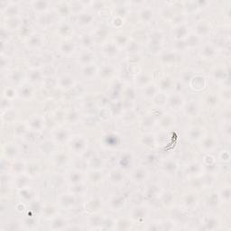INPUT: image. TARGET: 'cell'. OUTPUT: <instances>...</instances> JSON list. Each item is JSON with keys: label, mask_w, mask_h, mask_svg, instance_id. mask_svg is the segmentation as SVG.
Returning <instances> with one entry per match:
<instances>
[{"label": "cell", "mask_w": 231, "mask_h": 231, "mask_svg": "<svg viewBox=\"0 0 231 231\" xmlns=\"http://www.w3.org/2000/svg\"><path fill=\"white\" fill-rule=\"evenodd\" d=\"M49 7V3L47 1H35L33 2V8L35 12L43 13L46 11Z\"/></svg>", "instance_id": "cell-1"}, {"label": "cell", "mask_w": 231, "mask_h": 231, "mask_svg": "<svg viewBox=\"0 0 231 231\" xmlns=\"http://www.w3.org/2000/svg\"><path fill=\"white\" fill-rule=\"evenodd\" d=\"M17 153H18V150L14 145H13V144H7V145L5 146V154L8 158H14L16 156Z\"/></svg>", "instance_id": "cell-2"}, {"label": "cell", "mask_w": 231, "mask_h": 231, "mask_svg": "<svg viewBox=\"0 0 231 231\" xmlns=\"http://www.w3.org/2000/svg\"><path fill=\"white\" fill-rule=\"evenodd\" d=\"M96 72H97V69L94 66H92V65H86L84 67L83 71H82V73H83L84 77L88 78V79L92 78Z\"/></svg>", "instance_id": "cell-3"}, {"label": "cell", "mask_w": 231, "mask_h": 231, "mask_svg": "<svg viewBox=\"0 0 231 231\" xmlns=\"http://www.w3.org/2000/svg\"><path fill=\"white\" fill-rule=\"evenodd\" d=\"M2 12H4L7 16L8 15L9 17L13 18V17H15L18 14V8L16 6H7V7Z\"/></svg>", "instance_id": "cell-4"}, {"label": "cell", "mask_w": 231, "mask_h": 231, "mask_svg": "<svg viewBox=\"0 0 231 231\" xmlns=\"http://www.w3.org/2000/svg\"><path fill=\"white\" fill-rule=\"evenodd\" d=\"M93 20V16L90 14H80L79 16V23L80 24H83V25H88Z\"/></svg>", "instance_id": "cell-5"}, {"label": "cell", "mask_w": 231, "mask_h": 231, "mask_svg": "<svg viewBox=\"0 0 231 231\" xmlns=\"http://www.w3.org/2000/svg\"><path fill=\"white\" fill-rule=\"evenodd\" d=\"M176 164L174 162H172V161H169V162H166L163 165V169L164 172H167L168 174H173V173H175V170H176Z\"/></svg>", "instance_id": "cell-6"}, {"label": "cell", "mask_w": 231, "mask_h": 231, "mask_svg": "<svg viewBox=\"0 0 231 231\" xmlns=\"http://www.w3.org/2000/svg\"><path fill=\"white\" fill-rule=\"evenodd\" d=\"M74 51V45L72 43H64L61 46V51L64 54H71Z\"/></svg>", "instance_id": "cell-7"}, {"label": "cell", "mask_w": 231, "mask_h": 231, "mask_svg": "<svg viewBox=\"0 0 231 231\" xmlns=\"http://www.w3.org/2000/svg\"><path fill=\"white\" fill-rule=\"evenodd\" d=\"M185 112L187 115H190L191 116H193V115H197L198 113V107L196 104L193 103H190L187 106V108H185Z\"/></svg>", "instance_id": "cell-8"}, {"label": "cell", "mask_w": 231, "mask_h": 231, "mask_svg": "<svg viewBox=\"0 0 231 231\" xmlns=\"http://www.w3.org/2000/svg\"><path fill=\"white\" fill-rule=\"evenodd\" d=\"M28 43L30 46H33V47H38L42 44V39L40 35H33L30 40L28 41Z\"/></svg>", "instance_id": "cell-9"}, {"label": "cell", "mask_w": 231, "mask_h": 231, "mask_svg": "<svg viewBox=\"0 0 231 231\" xmlns=\"http://www.w3.org/2000/svg\"><path fill=\"white\" fill-rule=\"evenodd\" d=\"M64 77L66 80H64L62 77L61 78V86L62 88H70L73 84L74 79H73V78L69 77V76H64Z\"/></svg>", "instance_id": "cell-10"}, {"label": "cell", "mask_w": 231, "mask_h": 231, "mask_svg": "<svg viewBox=\"0 0 231 231\" xmlns=\"http://www.w3.org/2000/svg\"><path fill=\"white\" fill-rule=\"evenodd\" d=\"M141 18L145 22H148L151 20V18L153 17V12H152L150 9H144L142 12H141Z\"/></svg>", "instance_id": "cell-11"}, {"label": "cell", "mask_w": 231, "mask_h": 231, "mask_svg": "<svg viewBox=\"0 0 231 231\" xmlns=\"http://www.w3.org/2000/svg\"><path fill=\"white\" fill-rule=\"evenodd\" d=\"M69 13H70V8L67 5L65 4H62L59 7V14L62 16H68L69 15Z\"/></svg>", "instance_id": "cell-12"}, {"label": "cell", "mask_w": 231, "mask_h": 231, "mask_svg": "<svg viewBox=\"0 0 231 231\" xmlns=\"http://www.w3.org/2000/svg\"><path fill=\"white\" fill-rule=\"evenodd\" d=\"M20 95L23 98H29L32 95V89L28 88V86L23 87L20 90Z\"/></svg>", "instance_id": "cell-13"}, {"label": "cell", "mask_w": 231, "mask_h": 231, "mask_svg": "<svg viewBox=\"0 0 231 231\" xmlns=\"http://www.w3.org/2000/svg\"><path fill=\"white\" fill-rule=\"evenodd\" d=\"M55 138L59 142H63L67 139V133L64 131H59L55 135Z\"/></svg>", "instance_id": "cell-14"}, {"label": "cell", "mask_w": 231, "mask_h": 231, "mask_svg": "<svg viewBox=\"0 0 231 231\" xmlns=\"http://www.w3.org/2000/svg\"><path fill=\"white\" fill-rule=\"evenodd\" d=\"M81 43L84 46L89 47V46H90L92 44V40L89 35H83L82 39H81Z\"/></svg>", "instance_id": "cell-15"}, {"label": "cell", "mask_w": 231, "mask_h": 231, "mask_svg": "<svg viewBox=\"0 0 231 231\" xmlns=\"http://www.w3.org/2000/svg\"><path fill=\"white\" fill-rule=\"evenodd\" d=\"M80 179H81V176L79 173H72V176H71V180L74 183H78L79 181H80Z\"/></svg>", "instance_id": "cell-16"}, {"label": "cell", "mask_w": 231, "mask_h": 231, "mask_svg": "<svg viewBox=\"0 0 231 231\" xmlns=\"http://www.w3.org/2000/svg\"><path fill=\"white\" fill-rule=\"evenodd\" d=\"M91 56H90V54H89V53H84V54H82L81 55V57H80V61L83 62V63H88L90 60H91Z\"/></svg>", "instance_id": "cell-17"}, {"label": "cell", "mask_w": 231, "mask_h": 231, "mask_svg": "<svg viewBox=\"0 0 231 231\" xmlns=\"http://www.w3.org/2000/svg\"><path fill=\"white\" fill-rule=\"evenodd\" d=\"M194 137H196V140L200 137V131L199 129H197V128H194V129H192V131L191 132V134H190V138L191 139H193L194 140Z\"/></svg>", "instance_id": "cell-18"}, {"label": "cell", "mask_w": 231, "mask_h": 231, "mask_svg": "<svg viewBox=\"0 0 231 231\" xmlns=\"http://www.w3.org/2000/svg\"><path fill=\"white\" fill-rule=\"evenodd\" d=\"M213 141L211 140V139H206V140H204V142H203V147H207L208 149H210V148H212L213 147Z\"/></svg>", "instance_id": "cell-19"}]
</instances>
